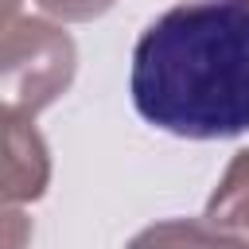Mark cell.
<instances>
[{"mask_svg": "<svg viewBox=\"0 0 249 249\" xmlns=\"http://www.w3.org/2000/svg\"><path fill=\"white\" fill-rule=\"evenodd\" d=\"M136 113L179 140L249 132V0H183L156 16L128 70Z\"/></svg>", "mask_w": 249, "mask_h": 249, "instance_id": "obj_1", "label": "cell"}, {"mask_svg": "<svg viewBox=\"0 0 249 249\" xmlns=\"http://www.w3.org/2000/svg\"><path fill=\"white\" fill-rule=\"evenodd\" d=\"M78 70L74 39L43 19L19 16L0 31V101L19 113H39L58 101Z\"/></svg>", "mask_w": 249, "mask_h": 249, "instance_id": "obj_2", "label": "cell"}, {"mask_svg": "<svg viewBox=\"0 0 249 249\" xmlns=\"http://www.w3.org/2000/svg\"><path fill=\"white\" fill-rule=\"evenodd\" d=\"M51 187V152L31 113L0 101V210L43 198Z\"/></svg>", "mask_w": 249, "mask_h": 249, "instance_id": "obj_3", "label": "cell"}, {"mask_svg": "<svg viewBox=\"0 0 249 249\" xmlns=\"http://www.w3.org/2000/svg\"><path fill=\"white\" fill-rule=\"evenodd\" d=\"M124 249H249V237L226 233L206 218H167L140 230Z\"/></svg>", "mask_w": 249, "mask_h": 249, "instance_id": "obj_4", "label": "cell"}, {"mask_svg": "<svg viewBox=\"0 0 249 249\" xmlns=\"http://www.w3.org/2000/svg\"><path fill=\"white\" fill-rule=\"evenodd\" d=\"M202 218L210 226L226 230V233L249 237V148L230 160V167L218 179V187H214Z\"/></svg>", "mask_w": 249, "mask_h": 249, "instance_id": "obj_5", "label": "cell"}, {"mask_svg": "<svg viewBox=\"0 0 249 249\" xmlns=\"http://www.w3.org/2000/svg\"><path fill=\"white\" fill-rule=\"evenodd\" d=\"M47 16L62 19V23H86V19H97L105 16L117 0H35Z\"/></svg>", "mask_w": 249, "mask_h": 249, "instance_id": "obj_6", "label": "cell"}, {"mask_svg": "<svg viewBox=\"0 0 249 249\" xmlns=\"http://www.w3.org/2000/svg\"><path fill=\"white\" fill-rule=\"evenodd\" d=\"M31 245V218L12 206V210H0V249H27Z\"/></svg>", "mask_w": 249, "mask_h": 249, "instance_id": "obj_7", "label": "cell"}, {"mask_svg": "<svg viewBox=\"0 0 249 249\" xmlns=\"http://www.w3.org/2000/svg\"><path fill=\"white\" fill-rule=\"evenodd\" d=\"M12 19H19V0H0V31H4Z\"/></svg>", "mask_w": 249, "mask_h": 249, "instance_id": "obj_8", "label": "cell"}]
</instances>
